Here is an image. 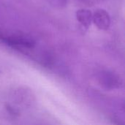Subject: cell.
<instances>
[{
  "label": "cell",
  "instance_id": "cell-2",
  "mask_svg": "<svg viewBox=\"0 0 125 125\" xmlns=\"http://www.w3.org/2000/svg\"><path fill=\"white\" fill-rule=\"evenodd\" d=\"M77 21L85 28H89L92 23V12L87 9H80L76 12Z\"/></svg>",
  "mask_w": 125,
  "mask_h": 125
},
{
  "label": "cell",
  "instance_id": "cell-3",
  "mask_svg": "<svg viewBox=\"0 0 125 125\" xmlns=\"http://www.w3.org/2000/svg\"><path fill=\"white\" fill-rule=\"evenodd\" d=\"M48 1L52 3L53 4L59 5V6H62L65 4V0H48Z\"/></svg>",
  "mask_w": 125,
  "mask_h": 125
},
{
  "label": "cell",
  "instance_id": "cell-1",
  "mask_svg": "<svg viewBox=\"0 0 125 125\" xmlns=\"http://www.w3.org/2000/svg\"><path fill=\"white\" fill-rule=\"evenodd\" d=\"M92 22L99 29L107 30L111 26V18L106 10L98 9L92 13Z\"/></svg>",
  "mask_w": 125,
  "mask_h": 125
}]
</instances>
